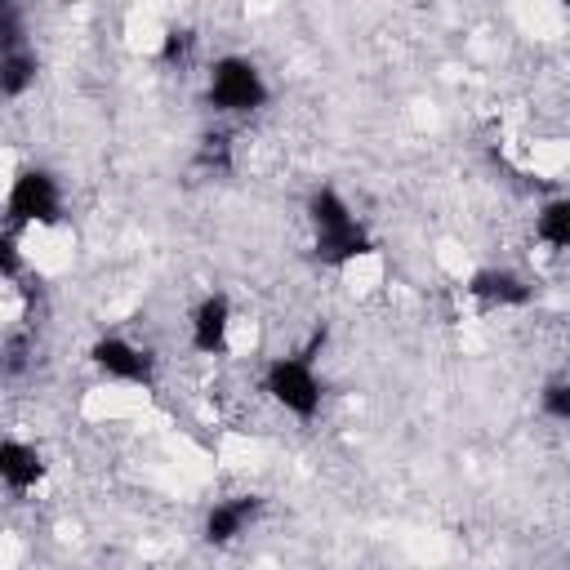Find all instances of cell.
<instances>
[{
    "instance_id": "3",
    "label": "cell",
    "mask_w": 570,
    "mask_h": 570,
    "mask_svg": "<svg viewBox=\"0 0 570 570\" xmlns=\"http://www.w3.org/2000/svg\"><path fill=\"white\" fill-rule=\"evenodd\" d=\"M0 214H4V227L18 232V236L31 232V227H40V232L62 227L67 223V187L49 165L27 160V165H18L9 174Z\"/></svg>"
},
{
    "instance_id": "11",
    "label": "cell",
    "mask_w": 570,
    "mask_h": 570,
    "mask_svg": "<svg viewBox=\"0 0 570 570\" xmlns=\"http://www.w3.org/2000/svg\"><path fill=\"white\" fill-rule=\"evenodd\" d=\"M534 240L548 254H566L570 249V196H548L534 209Z\"/></svg>"
},
{
    "instance_id": "10",
    "label": "cell",
    "mask_w": 570,
    "mask_h": 570,
    "mask_svg": "<svg viewBox=\"0 0 570 570\" xmlns=\"http://www.w3.org/2000/svg\"><path fill=\"white\" fill-rule=\"evenodd\" d=\"M40 80V53L36 45H13V49H0V98L4 102H18L36 89Z\"/></svg>"
},
{
    "instance_id": "16",
    "label": "cell",
    "mask_w": 570,
    "mask_h": 570,
    "mask_svg": "<svg viewBox=\"0 0 570 570\" xmlns=\"http://www.w3.org/2000/svg\"><path fill=\"white\" fill-rule=\"evenodd\" d=\"M27 276V249H22V236L0 227V285H13Z\"/></svg>"
},
{
    "instance_id": "5",
    "label": "cell",
    "mask_w": 570,
    "mask_h": 570,
    "mask_svg": "<svg viewBox=\"0 0 570 570\" xmlns=\"http://www.w3.org/2000/svg\"><path fill=\"white\" fill-rule=\"evenodd\" d=\"M85 361L89 370L102 379V383H116V387H138V392H151L156 379H160V365H156V352L120 330H107L98 334L89 347H85Z\"/></svg>"
},
{
    "instance_id": "2",
    "label": "cell",
    "mask_w": 570,
    "mask_h": 570,
    "mask_svg": "<svg viewBox=\"0 0 570 570\" xmlns=\"http://www.w3.org/2000/svg\"><path fill=\"white\" fill-rule=\"evenodd\" d=\"M325 347V325L312 330V338L294 352H276L263 361V374H258V392L281 410L289 414L294 423H316L321 410H325V379H321V356Z\"/></svg>"
},
{
    "instance_id": "9",
    "label": "cell",
    "mask_w": 570,
    "mask_h": 570,
    "mask_svg": "<svg viewBox=\"0 0 570 570\" xmlns=\"http://www.w3.org/2000/svg\"><path fill=\"white\" fill-rule=\"evenodd\" d=\"M49 481V454L27 436H0V485L9 494H36Z\"/></svg>"
},
{
    "instance_id": "7",
    "label": "cell",
    "mask_w": 570,
    "mask_h": 570,
    "mask_svg": "<svg viewBox=\"0 0 570 570\" xmlns=\"http://www.w3.org/2000/svg\"><path fill=\"white\" fill-rule=\"evenodd\" d=\"M267 512V499L258 490H236V494H223L205 508L200 517V543L209 548H236Z\"/></svg>"
},
{
    "instance_id": "12",
    "label": "cell",
    "mask_w": 570,
    "mask_h": 570,
    "mask_svg": "<svg viewBox=\"0 0 570 570\" xmlns=\"http://www.w3.org/2000/svg\"><path fill=\"white\" fill-rule=\"evenodd\" d=\"M31 370H36V334H31V325H18L0 338V379L22 383Z\"/></svg>"
},
{
    "instance_id": "17",
    "label": "cell",
    "mask_w": 570,
    "mask_h": 570,
    "mask_svg": "<svg viewBox=\"0 0 570 570\" xmlns=\"http://www.w3.org/2000/svg\"><path fill=\"white\" fill-rule=\"evenodd\" d=\"M13 45H31L27 36V13L9 0H0V49H13Z\"/></svg>"
},
{
    "instance_id": "15",
    "label": "cell",
    "mask_w": 570,
    "mask_h": 570,
    "mask_svg": "<svg viewBox=\"0 0 570 570\" xmlns=\"http://www.w3.org/2000/svg\"><path fill=\"white\" fill-rule=\"evenodd\" d=\"M196 165L209 169V174H227V169H232V138H227L223 129L200 134V142H196Z\"/></svg>"
},
{
    "instance_id": "13",
    "label": "cell",
    "mask_w": 570,
    "mask_h": 570,
    "mask_svg": "<svg viewBox=\"0 0 570 570\" xmlns=\"http://www.w3.org/2000/svg\"><path fill=\"white\" fill-rule=\"evenodd\" d=\"M196 49H200L196 27H169V31L160 36V45H156V62H160L165 71H187V67L196 62Z\"/></svg>"
},
{
    "instance_id": "8",
    "label": "cell",
    "mask_w": 570,
    "mask_h": 570,
    "mask_svg": "<svg viewBox=\"0 0 570 570\" xmlns=\"http://www.w3.org/2000/svg\"><path fill=\"white\" fill-rule=\"evenodd\" d=\"M236 330V303L227 289H205L187 312V347L196 356H227Z\"/></svg>"
},
{
    "instance_id": "1",
    "label": "cell",
    "mask_w": 570,
    "mask_h": 570,
    "mask_svg": "<svg viewBox=\"0 0 570 570\" xmlns=\"http://www.w3.org/2000/svg\"><path fill=\"white\" fill-rule=\"evenodd\" d=\"M303 218L312 232V258L330 272H347L361 258H370L379 245L365 227V218L352 209V200L334 183H316L303 200Z\"/></svg>"
},
{
    "instance_id": "6",
    "label": "cell",
    "mask_w": 570,
    "mask_h": 570,
    "mask_svg": "<svg viewBox=\"0 0 570 570\" xmlns=\"http://www.w3.org/2000/svg\"><path fill=\"white\" fill-rule=\"evenodd\" d=\"M463 294L472 298L476 312H521L534 303V281L508 263H485V267L468 272Z\"/></svg>"
},
{
    "instance_id": "14",
    "label": "cell",
    "mask_w": 570,
    "mask_h": 570,
    "mask_svg": "<svg viewBox=\"0 0 570 570\" xmlns=\"http://www.w3.org/2000/svg\"><path fill=\"white\" fill-rule=\"evenodd\" d=\"M539 414L548 423H570V379H566V370H552L539 383Z\"/></svg>"
},
{
    "instance_id": "4",
    "label": "cell",
    "mask_w": 570,
    "mask_h": 570,
    "mask_svg": "<svg viewBox=\"0 0 570 570\" xmlns=\"http://www.w3.org/2000/svg\"><path fill=\"white\" fill-rule=\"evenodd\" d=\"M272 102L267 71L249 53H218L205 67V107L223 120H249Z\"/></svg>"
}]
</instances>
